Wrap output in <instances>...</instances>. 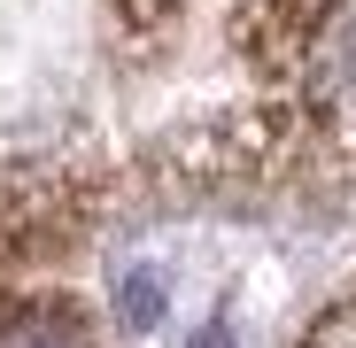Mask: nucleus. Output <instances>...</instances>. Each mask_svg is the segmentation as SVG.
I'll list each match as a JSON object with an SVG mask.
<instances>
[{
	"label": "nucleus",
	"instance_id": "7ed1b4c3",
	"mask_svg": "<svg viewBox=\"0 0 356 348\" xmlns=\"http://www.w3.org/2000/svg\"><path fill=\"white\" fill-rule=\"evenodd\" d=\"M108 8H116V16H124L132 31H163V24H170L178 8H186V0H108Z\"/></svg>",
	"mask_w": 356,
	"mask_h": 348
},
{
	"label": "nucleus",
	"instance_id": "f257e3e1",
	"mask_svg": "<svg viewBox=\"0 0 356 348\" xmlns=\"http://www.w3.org/2000/svg\"><path fill=\"white\" fill-rule=\"evenodd\" d=\"M341 0H241L232 8V47L248 54V70L286 85L318 63V47L333 39Z\"/></svg>",
	"mask_w": 356,
	"mask_h": 348
},
{
	"label": "nucleus",
	"instance_id": "f03ea898",
	"mask_svg": "<svg viewBox=\"0 0 356 348\" xmlns=\"http://www.w3.org/2000/svg\"><path fill=\"white\" fill-rule=\"evenodd\" d=\"M0 348H93L63 302H0Z\"/></svg>",
	"mask_w": 356,
	"mask_h": 348
},
{
	"label": "nucleus",
	"instance_id": "20e7f679",
	"mask_svg": "<svg viewBox=\"0 0 356 348\" xmlns=\"http://www.w3.org/2000/svg\"><path fill=\"white\" fill-rule=\"evenodd\" d=\"M124 310H132V317H140V325H147V317H155V310H163V279H147V271H140V279H132V286H124Z\"/></svg>",
	"mask_w": 356,
	"mask_h": 348
}]
</instances>
